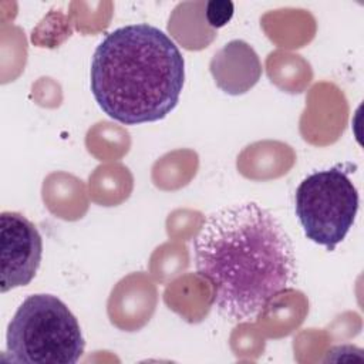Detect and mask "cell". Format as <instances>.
I'll use <instances>...</instances> for the list:
<instances>
[{
    "label": "cell",
    "mask_w": 364,
    "mask_h": 364,
    "mask_svg": "<svg viewBox=\"0 0 364 364\" xmlns=\"http://www.w3.org/2000/svg\"><path fill=\"white\" fill-rule=\"evenodd\" d=\"M85 341L77 317L54 294L26 297L7 326L9 360L27 364H75Z\"/></svg>",
    "instance_id": "cell-3"
},
{
    "label": "cell",
    "mask_w": 364,
    "mask_h": 364,
    "mask_svg": "<svg viewBox=\"0 0 364 364\" xmlns=\"http://www.w3.org/2000/svg\"><path fill=\"white\" fill-rule=\"evenodd\" d=\"M183 82L182 53L165 31L148 23L108 33L91 60L94 100L125 125L164 119L178 105Z\"/></svg>",
    "instance_id": "cell-2"
},
{
    "label": "cell",
    "mask_w": 364,
    "mask_h": 364,
    "mask_svg": "<svg viewBox=\"0 0 364 364\" xmlns=\"http://www.w3.org/2000/svg\"><path fill=\"white\" fill-rule=\"evenodd\" d=\"M0 290L27 286L43 257V239L36 225L18 212L0 215Z\"/></svg>",
    "instance_id": "cell-5"
},
{
    "label": "cell",
    "mask_w": 364,
    "mask_h": 364,
    "mask_svg": "<svg viewBox=\"0 0 364 364\" xmlns=\"http://www.w3.org/2000/svg\"><path fill=\"white\" fill-rule=\"evenodd\" d=\"M210 73L225 92L237 95L252 88L262 74L255 50L242 40H233L219 50L210 61Z\"/></svg>",
    "instance_id": "cell-6"
},
{
    "label": "cell",
    "mask_w": 364,
    "mask_h": 364,
    "mask_svg": "<svg viewBox=\"0 0 364 364\" xmlns=\"http://www.w3.org/2000/svg\"><path fill=\"white\" fill-rule=\"evenodd\" d=\"M198 276L212 289L218 313L233 323L260 318L297 277L290 236L257 202H239L210 213L193 239Z\"/></svg>",
    "instance_id": "cell-1"
},
{
    "label": "cell",
    "mask_w": 364,
    "mask_h": 364,
    "mask_svg": "<svg viewBox=\"0 0 364 364\" xmlns=\"http://www.w3.org/2000/svg\"><path fill=\"white\" fill-rule=\"evenodd\" d=\"M235 13V6L230 0H210L206 3L205 18L213 28L226 26Z\"/></svg>",
    "instance_id": "cell-7"
},
{
    "label": "cell",
    "mask_w": 364,
    "mask_h": 364,
    "mask_svg": "<svg viewBox=\"0 0 364 364\" xmlns=\"http://www.w3.org/2000/svg\"><path fill=\"white\" fill-rule=\"evenodd\" d=\"M358 191L343 165L309 173L294 192V210L307 239L333 252L354 225Z\"/></svg>",
    "instance_id": "cell-4"
}]
</instances>
